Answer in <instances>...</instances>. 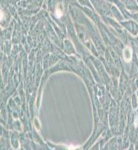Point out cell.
I'll list each match as a JSON object with an SVG mask.
<instances>
[{
  "instance_id": "cell-3",
  "label": "cell",
  "mask_w": 138,
  "mask_h": 150,
  "mask_svg": "<svg viewBox=\"0 0 138 150\" xmlns=\"http://www.w3.org/2000/svg\"><path fill=\"white\" fill-rule=\"evenodd\" d=\"M120 24L131 36L138 35V23L135 22L134 20H132V19H126V20L121 21Z\"/></svg>"
},
{
  "instance_id": "cell-8",
  "label": "cell",
  "mask_w": 138,
  "mask_h": 150,
  "mask_svg": "<svg viewBox=\"0 0 138 150\" xmlns=\"http://www.w3.org/2000/svg\"><path fill=\"white\" fill-rule=\"evenodd\" d=\"M130 19H132V20H134L135 22L138 23V11L132 12V13L130 14Z\"/></svg>"
},
{
  "instance_id": "cell-1",
  "label": "cell",
  "mask_w": 138,
  "mask_h": 150,
  "mask_svg": "<svg viewBox=\"0 0 138 150\" xmlns=\"http://www.w3.org/2000/svg\"><path fill=\"white\" fill-rule=\"evenodd\" d=\"M93 8H95L96 12L101 16H110V8L112 4L105 0H90Z\"/></svg>"
},
{
  "instance_id": "cell-5",
  "label": "cell",
  "mask_w": 138,
  "mask_h": 150,
  "mask_svg": "<svg viewBox=\"0 0 138 150\" xmlns=\"http://www.w3.org/2000/svg\"><path fill=\"white\" fill-rule=\"evenodd\" d=\"M64 51L66 54H68V55L77 54L74 43L72 42V40L68 39V38H65L64 39Z\"/></svg>"
},
{
  "instance_id": "cell-4",
  "label": "cell",
  "mask_w": 138,
  "mask_h": 150,
  "mask_svg": "<svg viewBox=\"0 0 138 150\" xmlns=\"http://www.w3.org/2000/svg\"><path fill=\"white\" fill-rule=\"evenodd\" d=\"M122 73L120 74V82H119V91L120 93H124L125 90L128 88V84H129V80H128V76L126 74V71L124 69L122 70Z\"/></svg>"
},
{
  "instance_id": "cell-6",
  "label": "cell",
  "mask_w": 138,
  "mask_h": 150,
  "mask_svg": "<svg viewBox=\"0 0 138 150\" xmlns=\"http://www.w3.org/2000/svg\"><path fill=\"white\" fill-rule=\"evenodd\" d=\"M110 16H112V18H114L115 20H117L118 22H121V21L124 20V17H123L122 13L121 11L119 10L117 6L112 4L111 5V8H110Z\"/></svg>"
},
{
  "instance_id": "cell-2",
  "label": "cell",
  "mask_w": 138,
  "mask_h": 150,
  "mask_svg": "<svg viewBox=\"0 0 138 150\" xmlns=\"http://www.w3.org/2000/svg\"><path fill=\"white\" fill-rule=\"evenodd\" d=\"M133 53H134V51H133V48L131 46V44L128 42L127 44L124 46V48H123L122 54H121V58H122L123 63H124L125 66H127L126 68H125V71H126L127 73H129L130 63H131V61H132Z\"/></svg>"
},
{
  "instance_id": "cell-7",
  "label": "cell",
  "mask_w": 138,
  "mask_h": 150,
  "mask_svg": "<svg viewBox=\"0 0 138 150\" xmlns=\"http://www.w3.org/2000/svg\"><path fill=\"white\" fill-rule=\"evenodd\" d=\"M123 5L129 12H137L138 11V4L136 0H121Z\"/></svg>"
}]
</instances>
